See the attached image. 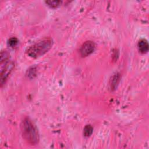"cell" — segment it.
<instances>
[{"instance_id": "cell-1", "label": "cell", "mask_w": 149, "mask_h": 149, "mask_svg": "<svg viewBox=\"0 0 149 149\" xmlns=\"http://www.w3.org/2000/svg\"><path fill=\"white\" fill-rule=\"evenodd\" d=\"M20 127L23 139L29 145L35 146L38 143L40 137L38 130L29 117L25 116L23 118Z\"/></svg>"}, {"instance_id": "cell-2", "label": "cell", "mask_w": 149, "mask_h": 149, "mask_svg": "<svg viewBox=\"0 0 149 149\" xmlns=\"http://www.w3.org/2000/svg\"><path fill=\"white\" fill-rule=\"evenodd\" d=\"M52 45V39L51 37H45L30 46L26 50V54L31 58H37L47 53Z\"/></svg>"}, {"instance_id": "cell-3", "label": "cell", "mask_w": 149, "mask_h": 149, "mask_svg": "<svg viewBox=\"0 0 149 149\" xmlns=\"http://www.w3.org/2000/svg\"><path fill=\"white\" fill-rule=\"evenodd\" d=\"M1 87L5 83L9 73L13 68V63L9 59V54L6 51L1 52Z\"/></svg>"}, {"instance_id": "cell-4", "label": "cell", "mask_w": 149, "mask_h": 149, "mask_svg": "<svg viewBox=\"0 0 149 149\" xmlns=\"http://www.w3.org/2000/svg\"><path fill=\"white\" fill-rule=\"evenodd\" d=\"M95 45L93 41H87L80 47V54L81 56L86 57L91 54L95 50Z\"/></svg>"}, {"instance_id": "cell-5", "label": "cell", "mask_w": 149, "mask_h": 149, "mask_svg": "<svg viewBox=\"0 0 149 149\" xmlns=\"http://www.w3.org/2000/svg\"><path fill=\"white\" fill-rule=\"evenodd\" d=\"M120 74L118 72H116L113 74V75L111 77L109 81V87L111 91L115 90L119 83L120 80Z\"/></svg>"}, {"instance_id": "cell-6", "label": "cell", "mask_w": 149, "mask_h": 149, "mask_svg": "<svg viewBox=\"0 0 149 149\" xmlns=\"http://www.w3.org/2000/svg\"><path fill=\"white\" fill-rule=\"evenodd\" d=\"M137 48L139 52L141 54H146L148 52L149 45L146 39H140L137 43Z\"/></svg>"}, {"instance_id": "cell-7", "label": "cell", "mask_w": 149, "mask_h": 149, "mask_svg": "<svg viewBox=\"0 0 149 149\" xmlns=\"http://www.w3.org/2000/svg\"><path fill=\"white\" fill-rule=\"evenodd\" d=\"M93 132V127L91 125H87L83 129V134L85 137H90Z\"/></svg>"}, {"instance_id": "cell-8", "label": "cell", "mask_w": 149, "mask_h": 149, "mask_svg": "<svg viewBox=\"0 0 149 149\" xmlns=\"http://www.w3.org/2000/svg\"><path fill=\"white\" fill-rule=\"evenodd\" d=\"M46 4L48 6H49L51 8H58L62 3V1H47L45 2Z\"/></svg>"}, {"instance_id": "cell-9", "label": "cell", "mask_w": 149, "mask_h": 149, "mask_svg": "<svg viewBox=\"0 0 149 149\" xmlns=\"http://www.w3.org/2000/svg\"><path fill=\"white\" fill-rule=\"evenodd\" d=\"M18 40L17 38L16 37H11L10 38H9L8 40V45L12 47V48H14L15 47L17 44H18Z\"/></svg>"}]
</instances>
